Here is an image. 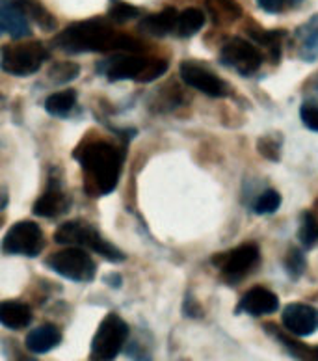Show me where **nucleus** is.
Instances as JSON below:
<instances>
[{
  "label": "nucleus",
  "instance_id": "nucleus-1",
  "mask_svg": "<svg viewBox=\"0 0 318 361\" xmlns=\"http://www.w3.org/2000/svg\"><path fill=\"white\" fill-rule=\"evenodd\" d=\"M54 45L69 54H80V52H128V54H140L144 45L127 36L114 30V26L108 21L95 17L86 21L73 23L54 37Z\"/></svg>",
  "mask_w": 318,
  "mask_h": 361
},
{
  "label": "nucleus",
  "instance_id": "nucleus-2",
  "mask_svg": "<svg viewBox=\"0 0 318 361\" xmlns=\"http://www.w3.org/2000/svg\"><path fill=\"white\" fill-rule=\"evenodd\" d=\"M84 176H86L87 192L92 190L97 196H104L116 188L121 171L119 151L108 142H92L84 149L75 153Z\"/></svg>",
  "mask_w": 318,
  "mask_h": 361
},
{
  "label": "nucleus",
  "instance_id": "nucleus-3",
  "mask_svg": "<svg viewBox=\"0 0 318 361\" xmlns=\"http://www.w3.org/2000/svg\"><path fill=\"white\" fill-rule=\"evenodd\" d=\"M54 243L63 244V246H78V248L84 246L112 263H119L125 259V253L116 248L112 243H108L106 238L101 237L95 227L78 222V220H71L58 227L54 231Z\"/></svg>",
  "mask_w": 318,
  "mask_h": 361
},
{
  "label": "nucleus",
  "instance_id": "nucleus-4",
  "mask_svg": "<svg viewBox=\"0 0 318 361\" xmlns=\"http://www.w3.org/2000/svg\"><path fill=\"white\" fill-rule=\"evenodd\" d=\"M49 51L39 42L11 43L0 51V68L16 77H28L42 69Z\"/></svg>",
  "mask_w": 318,
  "mask_h": 361
},
{
  "label": "nucleus",
  "instance_id": "nucleus-5",
  "mask_svg": "<svg viewBox=\"0 0 318 361\" xmlns=\"http://www.w3.org/2000/svg\"><path fill=\"white\" fill-rule=\"evenodd\" d=\"M128 337V324L118 313H110L99 324L92 341V357L95 361H114Z\"/></svg>",
  "mask_w": 318,
  "mask_h": 361
},
{
  "label": "nucleus",
  "instance_id": "nucleus-6",
  "mask_svg": "<svg viewBox=\"0 0 318 361\" xmlns=\"http://www.w3.org/2000/svg\"><path fill=\"white\" fill-rule=\"evenodd\" d=\"M47 267L60 274L62 278L71 279V281H82V283L92 281L97 274L95 261L90 257V253H86L78 246L52 253L51 257L47 259Z\"/></svg>",
  "mask_w": 318,
  "mask_h": 361
},
{
  "label": "nucleus",
  "instance_id": "nucleus-7",
  "mask_svg": "<svg viewBox=\"0 0 318 361\" xmlns=\"http://www.w3.org/2000/svg\"><path fill=\"white\" fill-rule=\"evenodd\" d=\"M45 248V237L42 227L30 220L17 222L8 229L2 238V252L8 255H26L36 257Z\"/></svg>",
  "mask_w": 318,
  "mask_h": 361
},
{
  "label": "nucleus",
  "instance_id": "nucleus-8",
  "mask_svg": "<svg viewBox=\"0 0 318 361\" xmlns=\"http://www.w3.org/2000/svg\"><path fill=\"white\" fill-rule=\"evenodd\" d=\"M259 259H261L259 246L253 243H246L233 248L231 252L214 255V264L220 267L221 278L226 279L227 283H236L255 269Z\"/></svg>",
  "mask_w": 318,
  "mask_h": 361
},
{
  "label": "nucleus",
  "instance_id": "nucleus-9",
  "mask_svg": "<svg viewBox=\"0 0 318 361\" xmlns=\"http://www.w3.org/2000/svg\"><path fill=\"white\" fill-rule=\"evenodd\" d=\"M220 58L226 66L233 68L240 75H253L261 68L262 62L261 52L257 51V47L242 37H233L221 47Z\"/></svg>",
  "mask_w": 318,
  "mask_h": 361
},
{
  "label": "nucleus",
  "instance_id": "nucleus-10",
  "mask_svg": "<svg viewBox=\"0 0 318 361\" xmlns=\"http://www.w3.org/2000/svg\"><path fill=\"white\" fill-rule=\"evenodd\" d=\"M181 78L188 86L197 92L205 93L209 97H224L227 95V84L218 75L211 71L200 62H183L181 63Z\"/></svg>",
  "mask_w": 318,
  "mask_h": 361
},
{
  "label": "nucleus",
  "instance_id": "nucleus-11",
  "mask_svg": "<svg viewBox=\"0 0 318 361\" xmlns=\"http://www.w3.org/2000/svg\"><path fill=\"white\" fill-rule=\"evenodd\" d=\"M283 326L296 337L313 336L318 330V310L309 304H288L283 310Z\"/></svg>",
  "mask_w": 318,
  "mask_h": 361
},
{
  "label": "nucleus",
  "instance_id": "nucleus-12",
  "mask_svg": "<svg viewBox=\"0 0 318 361\" xmlns=\"http://www.w3.org/2000/svg\"><path fill=\"white\" fill-rule=\"evenodd\" d=\"M149 60L140 54L121 52L118 56L103 62V73L110 80H140L147 68Z\"/></svg>",
  "mask_w": 318,
  "mask_h": 361
},
{
  "label": "nucleus",
  "instance_id": "nucleus-13",
  "mask_svg": "<svg viewBox=\"0 0 318 361\" xmlns=\"http://www.w3.org/2000/svg\"><path fill=\"white\" fill-rule=\"evenodd\" d=\"M0 36L23 39L30 36V19L17 0H0Z\"/></svg>",
  "mask_w": 318,
  "mask_h": 361
},
{
  "label": "nucleus",
  "instance_id": "nucleus-14",
  "mask_svg": "<svg viewBox=\"0 0 318 361\" xmlns=\"http://www.w3.org/2000/svg\"><path fill=\"white\" fill-rule=\"evenodd\" d=\"M279 307V298L267 287H253L240 298V304L236 307L238 313H247L252 317L272 315Z\"/></svg>",
  "mask_w": 318,
  "mask_h": 361
},
{
  "label": "nucleus",
  "instance_id": "nucleus-15",
  "mask_svg": "<svg viewBox=\"0 0 318 361\" xmlns=\"http://www.w3.org/2000/svg\"><path fill=\"white\" fill-rule=\"evenodd\" d=\"M32 322L30 305L19 300H4L0 302V324L10 330H23Z\"/></svg>",
  "mask_w": 318,
  "mask_h": 361
},
{
  "label": "nucleus",
  "instance_id": "nucleus-16",
  "mask_svg": "<svg viewBox=\"0 0 318 361\" xmlns=\"http://www.w3.org/2000/svg\"><path fill=\"white\" fill-rule=\"evenodd\" d=\"M62 343V331L54 324H43L26 336V348L34 354H47Z\"/></svg>",
  "mask_w": 318,
  "mask_h": 361
},
{
  "label": "nucleus",
  "instance_id": "nucleus-17",
  "mask_svg": "<svg viewBox=\"0 0 318 361\" xmlns=\"http://www.w3.org/2000/svg\"><path fill=\"white\" fill-rule=\"evenodd\" d=\"M177 16H179V11L175 10V8H164L159 13L145 17L144 21L140 23V30L154 37L168 36L170 32H175Z\"/></svg>",
  "mask_w": 318,
  "mask_h": 361
},
{
  "label": "nucleus",
  "instance_id": "nucleus-18",
  "mask_svg": "<svg viewBox=\"0 0 318 361\" xmlns=\"http://www.w3.org/2000/svg\"><path fill=\"white\" fill-rule=\"evenodd\" d=\"M264 328H267L268 334H270L274 339H277L283 346H285V350H287L296 361H318V346L300 343V341L293 339V337L287 336V334H283V331L274 324H267Z\"/></svg>",
  "mask_w": 318,
  "mask_h": 361
},
{
  "label": "nucleus",
  "instance_id": "nucleus-19",
  "mask_svg": "<svg viewBox=\"0 0 318 361\" xmlns=\"http://www.w3.org/2000/svg\"><path fill=\"white\" fill-rule=\"evenodd\" d=\"M66 209L67 197L63 196L62 188H58V186H49V190L34 203V212L43 218L58 216V214L66 212Z\"/></svg>",
  "mask_w": 318,
  "mask_h": 361
},
{
  "label": "nucleus",
  "instance_id": "nucleus-20",
  "mask_svg": "<svg viewBox=\"0 0 318 361\" xmlns=\"http://www.w3.org/2000/svg\"><path fill=\"white\" fill-rule=\"evenodd\" d=\"M205 25V13L197 8H186L177 16L175 34L181 37H190L203 28Z\"/></svg>",
  "mask_w": 318,
  "mask_h": 361
},
{
  "label": "nucleus",
  "instance_id": "nucleus-21",
  "mask_svg": "<svg viewBox=\"0 0 318 361\" xmlns=\"http://www.w3.org/2000/svg\"><path fill=\"white\" fill-rule=\"evenodd\" d=\"M298 39L302 49V58L314 60L318 56V16H314L307 25H303L298 30Z\"/></svg>",
  "mask_w": 318,
  "mask_h": 361
},
{
  "label": "nucleus",
  "instance_id": "nucleus-22",
  "mask_svg": "<svg viewBox=\"0 0 318 361\" xmlns=\"http://www.w3.org/2000/svg\"><path fill=\"white\" fill-rule=\"evenodd\" d=\"M207 8L211 11L212 21L218 25L233 23L242 16V8L235 0H207Z\"/></svg>",
  "mask_w": 318,
  "mask_h": 361
},
{
  "label": "nucleus",
  "instance_id": "nucleus-23",
  "mask_svg": "<svg viewBox=\"0 0 318 361\" xmlns=\"http://www.w3.org/2000/svg\"><path fill=\"white\" fill-rule=\"evenodd\" d=\"M75 104H77V92H73V90H66V92H58L49 95L45 101V110L52 116H69L71 110L75 109Z\"/></svg>",
  "mask_w": 318,
  "mask_h": 361
},
{
  "label": "nucleus",
  "instance_id": "nucleus-24",
  "mask_svg": "<svg viewBox=\"0 0 318 361\" xmlns=\"http://www.w3.org/2000/svg\"><path fill=\"white\" fill-rule=\"evenodd\" d=\"M17 2H19V6H21L23 11L26 13V17L30 21L37 23L43 30H52L54 28V25H56L54 17L47 11V8L42 2H37V0H17Z\"/></svg>",
  "mask_w": 318,
  "mask_h": 361
},
{
  "label": "nucleus",
  "instance_id": "nucleus-25",
  "mask_svg": "<svg viewBox=\"0 0 318 361\" xmlns=\"http://www.w3.org/2000/svg\"><path fill=\"white\" fill-rule=\"evenodd\" d=\"M298 238L305 248H313L314 244H318V218L314 216L313 211L302 212Z\"/></svg>",
  "mask_w": 318,
  "mask_h": 361
},
{
  "label": "nucleus",
  "instance_id": "nucleus-26",
  "mask_svg": "<svg viewBox=\"0 0 318 361\" xmlns=\"http://www.w3.org/2000/svg\"><path fill=\"white\" fill-rule=\"evenodd\" d=\"M250 36L255 39L257 43H261L262 47H267L270 54H272V60L279 58V47H281V39L285 36L283 30H262V28H250Z\"/></svg>",
  "mask_w": 318,
  "mask_h": 361
},
{
  "label": "nucleus",
  "instance_id": "nucleus-27",
  "mask_svg": "<svg viewBox=\"0 0 318 361\" xmlns=\"http://www.w3.org/2000/svg\"><path fill=\"white\" fill-rule=\"evenodd\" d=\"M138 16V8L133 4H128V2H123V0H114V4L110 6V11H108V17H110L114 23H127Z\"/></svg>",
  "mask_w": 318,
  "mask_h": 361
},
{
  "label": "nucleus",
  "instance_id": "nucleus-28",
  "mask_svg": "<svg viewBox=\"0 0 318 361\" xmlns=\"http://www.w3.org/2000/svg\"><path fill=\"white\" fill-rule=\"evenodd\" d=\"M279 205H281V196H279V192L267 190L257 197L255 205H253V211H255L257 214H272V212H276L277 209H279Z\"/></svg>",
  "mask_w": 318,
  "mask_h": 361
},
{
  "label": "nucleus",
  "instance_id": "nucleus-29",
  "mask_svg": "<svg viewBox=\"0 0 318 361\" xmlns=\"http://www.w3.org/2000/svg\"><path fill=\"white\" fill-rule=\"evenodd\" d=\"M78 73H80V68H78L77 63L58 62L49 71V78H51L52 82H69V80L78 77Z\"/></svg>",
  "mask_w": 318,
  "mask_h": 361
},
{
  "label": "nucleus",
  "instance_id": "nucleus-30",
  "mask_svg": "<svg viewBox=\"0 0 318 361\" xmlns=\"http://www.w3.org/2000/svg\"><path fill=\"white\" fill-rule=\"evenodd\" d=\"M257 149L268 160H279L281 159V140L276 136H262L257 142Z\"/></svg>",
  "mask_w": 318,
  "mask_h": 361
},
{
  "label": "nucleus",
  "instance_id": "nucleus-31",
  "mask_svg": "<svg viewBox=\"0 0 318 361\" xmlns=\"http://www.w3.org/2000/svg\"><path fill=\"white\" fill-rule=\"evenodd\" d=\"M285 264H287V270L291 276L298 278L305 272V259H303V253L298 248H291L287 252V259H285Z\"/></svg>",
  "mask_w": 318,
  "mask_h": 361
},
{
  "label": "nucleus",
  "instance_id": "nucleus-32",
  "mask_svg": "<svg viewBox=\"0 0 318 361\" xmlns=\"http://www.w3.org/2000/svg\"><path fill=\"white\" fill-rule=\"evenodd\" d=\"M300 118L307 129L318 133V103H314V101L303 103L302 109H300Z\"/></svg>",
  "mask_w": 318,
  "mask_h": 361
},
{
  "label": "nucleus",
  "instance_id": "nucleus-33",
  "mask_svg": "<svg viewBox=\"0 0 318 361\" xmlns=\"http://www.w3.org/2000/svg\"><path fill=\"white\" fill-rule=\"evenodd\" d=\"M166 71H168V62L166 60H149L144 75L140 77V82H153L159 77H162Z\"/></svg>",
  "mask_w": 318,
  "mask_h": 361
},
{
  "label": "nucleus",
  "instance_id": "nucleus-34",
  "mask_svg": "<svg viewBox=\"0 0 318 361\" xmlns=\"http://www.w3.org/2000/svg\"><path fill=\"white\" fill-rule=\"evenodd\" d=\"M302 0H257V4L261 6L262 10L268 13H279L285 8H293V6L300 4Z\"/></svg>",
  "mask_w": 318,
  "mask_h": 361
},
{
  "label": "nucleus",
  "instance_id": "nucleus-35",
  "mask_svg": "<svg viewBox=\"0 0 318 361\" xmlns=\"http://www.w3.org/2000/svg\"><path fill=\"white\" fill-rule=\"evenodd\" d=\"M185 313L188 317H200L201 315V307L197 304H195V300H186L185 304Z\"/></svg>",
  "mask_w": 318,
  "mask_h": 361
},
{
  "label": "nucleus",
  "instance_id": "nucleus-36",
  "mask_svg": "<svg viewBox=\"0 0 318 361\" xmlns=\"http://www.w3.org/2000/svg\"><path fill=\"white\" fill-rule=\"evenodd\" d=\"M6 205H8V190L0 188V211H4Z\"/></svg>",
  "mask_w": 318,
  "mask_h": 361
},
{
  "label": "nucleus",
  "instance_id": "nucleus-37",
  "mask_svg": "<svg viewBox=\"0 0 318 361\" xmlns=\"http://www.w3.org/2000/svg\"><path fill=\"white\" fill-rule=\"evenodd\" d=\"M317 205H318V202H317ZM314 216H317V218H318V212H314Z\"/></svg>",
  "mask_w": 318,
  "mask_h": 361
}]
</instances>
